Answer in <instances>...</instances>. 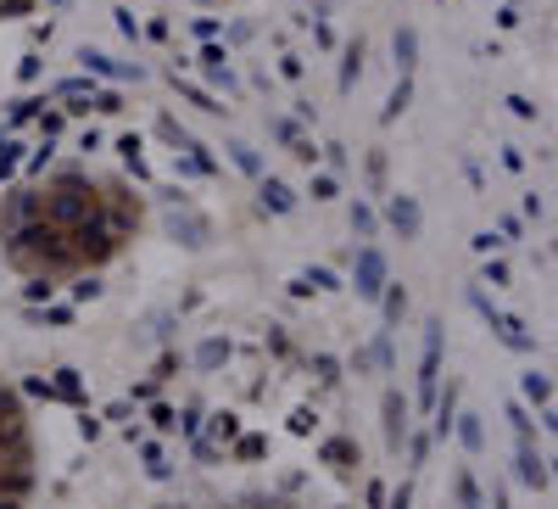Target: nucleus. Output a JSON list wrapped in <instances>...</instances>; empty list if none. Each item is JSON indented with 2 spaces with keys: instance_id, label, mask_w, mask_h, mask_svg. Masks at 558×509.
<instances>
[{
  "instance_id": "obj_1",
  "label": "nucleus",
  "mask_w": 558,
  "mask_h": 509,
  "mask_svg": "<svg viewBox=\"0 0 558 509\" xmlns=\"http://www.w3.org/2000/svg\"><path fill=\"white\" fill-rule=\"evenodd\" d=\"M514 470H519V482L531 487V493H547V482H553V470H547V459L531 448V442H519V459H514Z\"/></svg>"
},
{
  "instance_id": "obj_2",
  "label": "nucleus",
  "mask_w": 558,
  "mask_h": 509,
  "mask_svg": "<svg viewBox=\"0 0 558 509\" xmlns=\"http://www.w3.org/2000/svg\"><path fill=\"white\" fill-rule=\"evenodd\" d=\"M402 437H408V403L391 392V398H385V448L402 454Z\"/></svg>"
},
{
  "instance_id": "obj_3",
  "label": "nucleus",
  "mask_w": 558,
  "mask_h": 509,
  "mask_svg": "<svg viewBox=\"0 0 558 509\" xmlns=\"http://www.w3.org/2000/svg\"><path fill=\"white\" fill-rule=\"evenodd\" d=\"M452 431H458V442H464L469 454H480V448H486V431H480V415H452Z\"/></svg>"
},
{
  "instance_id": "obj_4",
  "label": "nucleus",
  "mask_w": 558,
  "mask_h": 509,
  "mask_svg": "<svg viewBox=\"0 0 558 509\" xmlns=\"http://www.w3.org/2000/svg\"><path fill=\"white\" fill-rule=\"evenodd\" d=\"M452 493H458V509H486V498H480V482L469 470H458L452 475Z\"/></svg>"
},
{
  "instance_id": "obj_5",
  "label": "nucleus",
  "mask_w": 558,
  "mask_h": 509,
  "mask_svg": "<svg viewBox=\"0 0 558 509\" xmlns=\"http://www.w3.org/2000/svg\"><path fill=\"white\" fill-rule=\"evenodd\" d=\"M140 459H146V475H151V482H168V475H174L168 454H162L156 442H140Z\"/></svg>"
},
{
  "instance_id": "obj_6",
  "label": "nucleus",
  "mask_w": 558,
  "mask_h": 509,
  "mask_svg": "<svg viewBox=\"0 0 558 509\" xmlns=\"http://www.w3.org/2000/svg\"><path fill=\"white\" fill-rule=\"evenodd\" d=\"M352 442H324V465H336V470H352Z\"/></svg>"
},
{
  "instance_id": "obj_7",
  "label": "nucleus",
  "mask_w": 558,
  "mask_h": 509,
  "mask_svg": "<svg viewBox=\"0 0 558 509\" xmlns=\"http://www.w3.org/2000/svg\"><path fill=\"white\" fill-rule=\"evenodd\" d=\"M452 408H458V392L447 387V398H441V408H436V431H441V437L452 431Z\"/></svg>"
},
{
  "instance_id": "obj_8",
  "label": "nucleus",
  "mask_w": 558,
  "mask_h": 509,
  "mask_svg": "<svg viewBox=\"0 0 558 509\" xmlns=\"http://www.w3.org/2000/svg\"><path fill=\"white\" fill-rule=\"evenodd\" d=\"M262 454H269V442H262V437H241L235 442V459H262Z\"/></svg>"
},
{
  "instance_id": "obj_9",
  "label": "nucleus",
  "mask_w": 558,
  "mask_h": 509,
  "mask_svg": "<svg viewBox=\"0 0 558 509\" xmlns=\"http://www.w3.org/2000/svg\"><path fill=\"white\" fill-rule=\"evenodd\" d=\"M525 398L547 408V375H525Z\"/></svg>"
},
{
  "instance_id": "obj_10",
  "label": "nucleus",
  "mask_w": 558,
  "mask_h": 509,
  "mask_svg": "<svg viewBox=\"0 0 558 509\" xmlns=\"http://www.w3.org/2000/svg\"><path fill=\"white\" fill-rule=\"evenodd\" d=\"M6 420H23V415H17V398L0 387V426H6Z\"/></svg>"
},
{
  "instance_id": "obj_11",
  "label": "nucleus",
  "mask_w": 558,
  "mask_h": 509,
  "mask_svg": "<svg viewBox=\"0 0 558 509\" xmlns=\"http://www.w3.org/2000/svg\"><path fill=\"white\" fill-rule=\"evenodd\" d=\"M357 280H364V292H374V280H380V258H364V269H357Z\"/></svg>"
},
{
  "instance_id": "obj_12",
  "label": "nucleus",
  "mask_w": 558,
  "mask_h": 509,
  "mask_svg": "<svg viewBox=\"0 0 558 509\" xmlns=\"http://www.w3.org/2000/svg\"><path fill=\"white\" fill-rule=\"evenodd\" d=\"M385 509H413V487H408V482H402V487H397V493H391V498H385Z\"/></svg>"
},
{
  "instance_id": "obj_13",
  "label": "nucleus",
  "mask_w": 558,
  "mask_h": 509,
  "mask_svg": "<svg viewBox=\"0 0 558 509\" xmlns=\"http://www.w3.org/2000/svg\"><path fill=\"white\" fill-rule=\"evenodd\" d=\"M424 454H430V437H413V442H408V459H413V470L424 465Z\"/></svg>"
},
{
  "instance_id": "obj_14",
  "label": "nucleus",
  "mask_w": 558,
  "mask_h": 509,
  "mask_svg": "<svg viewBox=\"0 0 558 509\" xmlns=\"http://www.w3.org/2000/svg\"><path fill=\"white\" fill-rule=\"evenodd\" d=\"M364 498H369V509H385V498H391V493H385V482H369V487H364Z\"/></svg>"
},
{
  "instance_id": "obj_15",
  "label": "nucleus",
  "mask_w": 558,
  "mask_h": 509,
  "mask_svg": "<svg viewBox=\"0 0 558 509\" xmlns=\"http://www.w3.org/2000/svg\"><path fill=\"white\" fill-rule=\"evenodd\" d=\"M56 392H61V398H79V375H73V370H61V380H56Z\"/></svg>"
},
{
  "instance_id": "obj_16",
  "label": "nucleus",
  "mask_w": 558,
  "mask_h": 509,
  "mask_svg": "<svg viewBox=\"0 0 558 509\" xmlns=\"http://www.w3.org/2000/svg\"><path fill=\"white\" fill-rule=\"evenodd\" d=\"M508 420H514V431H519V442H531V420H525V408H508Z\"/></svg>"
},
{
  "instance_id": "obj_17",
  "label": "nucleus",
  "mask_w": 558,
  "mask_h": 509,
  "mask_svg": "<svg viewBox=\"0 0 558 509\" xmlns=\"http://www.w3.org/2000/svg\"><path fill=\"white\" fill-rule=\"evenodd\" d=\"M151 426L168 431V426H174V408H168V403H156V408H151Z\"/></svg>"
},
{
  "instance_id": "obj_18",
  "label": "nucleus",
  "mask_w": 558,
  "mask_h": 509,
  "mask_svg": "<svg viewBox=\"0 0 558 509\" xmlns=\"http://www.w3.org/2000/svg\"><path fill=\"white\" fill-rule=\"evenodd\" d=\"M491 509H508V487H491Z\"/></svg>"
},
{
  "instance_id": "obj_19",
  "label": "nucleus",
  "mask_w": 558,
  "mask_h": 509,
  "mask_svg": "<svg viewBox=\"0 0 558 509\" xmlns=\"http://www.w3.org/2000/svg\"><path fill=\"white\" fill-rule=\"evenodd\" d=\"M0 509H23V504H17V498H0Z\"/></svg>"
}]
</instances>
